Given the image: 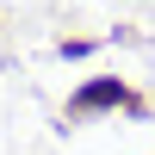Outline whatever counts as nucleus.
Wrapping results in <instances>:
<instances>
[{
    "instance_id": "obj_1",
    "label": "nucleus",
    "mask_w": 155,
    "mask_h": 155,
    "mask_svg": "<svg viewBox=\"0 0 155 155\" xmlns=\"http://www.w3.org/2000/svg\"><path fill=\"white\" fill-rule=\"evenodd\" d=\"M93 106H124V87H118V81H93V87H81L74 112H93Z\"/></svg>"
}]
</instances>
